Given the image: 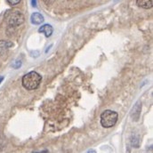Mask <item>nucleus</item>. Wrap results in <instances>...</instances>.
<instances>
[{
  "instance_id": "obj_4",
  "label": "nucleus",
  "mask_w": 153,
  "mask_h": 153,
  "mask_svg": "<svg viewBox=\"0 0 153 153\" xmlns=\"http://www.w3.org/2000/svg\"><path fill=\"white\" fill-rule=\"evenodd\" d=\"M141 111H142V102L140 101H138L134 106L133 107L132 111H131V117L133 118V120L137 121L140 117V114H141Z\"/></svg>"
},
{
  "instance_id": "obj_1",
  "label": "nucleus",
  "mask_w": 153,
  "mask_h": 153,
  "mask_svg": "<svg viewBox=\"0 0 153 153\" xmlns=\"http://www.w3.org/2000/svg\"><path fill=\"white\" fill-rule=\"evenodd\" d=\"M42 80V76L36 71H30L22 77V85L27 90L37 89Z\"/></svg>"
},
{
  "instance_id": "obj_15",
  "label": "nucleus",
  "mask_w": 153,
  "mask_h": 153,
  "mask_svg": "<svg viewBox=\"0 0 153 153\" xmlns=\"http://www.w3.org/2000/svg\"><path fill=\"white\" fill-rule=\"evenodd\" d=\"M31 4H33V6H36V4H37V2H36V1H31Z\"/></svg>"
},
{
  "instance_id": "obj_10",
  "label": "nucleus",
  "mask_w": 153,
  "mask_h": 153,
  "mask_svg": "<svg viewBox=\"0 0 153 153\" xmlns=\"http://www.w3.org/2000/svg\"><path fill=\"white\" fill-rule=\"evenodd\" d=\"M131 143H132V146H134V148H138L139 147V138L136 137V136H133L132 139H131Z\"/></svg>"
},
{
  "instance_id": "obj_6",
  "label": "nucleus",
  "mask_w": 153,
  "mask_h": 153,
  "mask_svg": "<svg viewBox=\"0 0 153 153\" xmlns=\"http://www.w3.org/2000/svg\"><path fill=\"white\" fill-rule=\"evenodd\" d=\"M44 21H45V20H44V16H43L40 13H38V12L33 13L31 14V16H30V22H31V23L34 24V25H39V24H41Z\"/></svg>"
},
{
  "instance_id": "obj_8",
  "label": "nucleus",
  "mask_w": 153,
  "mask_h": 153,
  "mask_svg": "<svg viewBox=\"0 0 153 153\" xmlns=\"http://www.w3.org/2000/svg\"><path fill=\"white\" fill-rule=\"evenodd\" d=\"M137 5L140 7H143L144 9H149L152 8L153 4V1H149V0H138L136 2Z\"/></svg>"
},
{
  "instance_id": "obj_14",
  "label": "nucleus",
  "mask_w": 153,
  "mask_h": 153,
  "mask_svg": "<svg viewBox=\"0 0 153 153\" xmlns=\"http://www.w3.org/2000/svg\"><path fill=\"white\" fill-rule=\"evenodd\" d=\"M87 153H96V152H95L94 150H90V151H88V152Z\"/></svg>"
},
{
  "instance_id": "obj_2",
  "label": "nucleus",
  "mask_w": 153,
  "mask_h": 153,
  "mask_svg": "<svg viewBox=\"0 0 153 153\" xmlns=\"http://www.w3.org/2000/svg\"><path fill=\"white\" fill-rule=\"evenodd\" d=\"M7 24L11 27L20 26L24 22V15L18 10L8 11L4 15Z\"/></svg>"
},
{
  "instance_id": "obj_3",
  "label": "nucleus",
  "mask_w": 153,
  "mask_h": 153,
  "mask_svg": "<svg viewBox=\"0 0 153 153\" xmlns=\"http://www.w3.org/2000/svg\"><path fill=\"white\" fill-rule=\"evenodd\" d=\"M118 115L117 112L111 110L104 111L101 115V124L105 128H110L114 126L117 121Z\"/></svg>"
},
{
  "instance_id": "obj_12",
  "label": "nucleus",
  "mask_w": 153,
  "mask_h": 153,
  "mask_svg": "<svg viewBox=\"0 0 153 153\" xmlns=\"http://www.w3.org/2000/svg\"><path fill=\"white\" fill-rule=\"evenodd\" d=\"M21 1L20 0H14V1H13V0H7L6 1V3H8L10 5H14V4H19Z\"/></svg>"
},
{
  "instance_id": "obj_9",
  "label": "nucleus",
  "mask_w": 153,
  "mask_h": 153,
  "mask_svg": "<svg viewBox=\"0 0 153 153\" xmlns=\"http://www.w3.org/2000/svg\"><path fill=\"white\" fill-rule=\"evenodd\" d=\"M5 145H6V140L4 136V134L0 132V152L4 150Z\"/></svg>"
},
{
  "instance_id": "obj_13",
  "label": "nucleus",
  "mask_w": 153,
  "mask_h": 153,
  "mask_svg": "<svg viewBox=\"0 0 153 153\" xmlns=\"http://www.w3.org/2000/svg\"><path fill=\"white\" fill-rule=\"evenodd\" d=\"M33 153H49L48 151H43V152H33Z\"/></svg>"
},
{
  "instance_id": "obj_11",
  "label": "nucleus",
  "mask_w": 153,
  "mask_h": 153,
  "mask_svg": "<svg viewBox=\"0 0 153 153\" xmlns=\"http://www.w3.org/2000/svg\"><path fill=\"white\" fill-rule=\"evenodd\" d=\"M12 66H13L14 69H19V68L22 66V62H21V61H16L15 62H13V63L12 64Z\"/></svg>"
},
{
  "instance_id": "obj_5",
  "label": "nucleus",
  "mask_w": 153,
  "mask_h": 153,
  "mask_svg": "<svg viewBox=\"0 0 153 153\" xmlns=\"http://www.w3.org/2000/svg\"><path fill=\"white\" fill-rule=\"evenodd\" d=\"M13 46V43L10 41H0V56L6 55L10 47Z\"/></svg>"
},
{
  "instance_id": "obj_16",
  "label": "nucleus",
  "mask_w": 153,
  "mask_h": 153,
  "mask_svg": "<svg viewBox=\"0 0 153 153\" xmlns=\"http://www.w3.org/2000/svg\"><path fill=\"white\" fill-rule=\"evenodd\" d=\"M4 80V76H0V84H1V82Z\"/></svg>"
},
{
  "instance_id": "obj_7",
  "label": "nucleus",
  "mask_w": 153,
  "mask_h": 153,
  "mask_svg": "<svg viewBox=\"0 0 153 153\" xmlns=\"http://www.w3.org/2000/svg\"><path fill=\"white\" fill-rule=\"evenodd\" d=\"M53 30V27L50 24H45V25H43L42 27H40L38 29V32L45 34L46 38H49L52 35Z\"/></svg>"
}]
</instances>
